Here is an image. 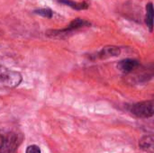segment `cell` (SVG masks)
I'll use <instances>...</instances> for the list:
<instances>
[{
    "label": "cell",
    "mask_w": 154,
    "mask_h": 153,
    "mask_svg": "<svg viewBox=\"0 0 154 153\" xmlns=\"http://www.w3.org/2000/svg\"><path fill=\"white\" fill-rule=\"evenodd\" d=\"M60 2L72 7L73 9H76V10H83V9H87L88 7V5L85 2L83 3H77V2H73V1H70V0H60Z\"/></svg>",
    "instance_id": "9"
},
{
    "label": "cell",
    "mask_w": 154,
    "mask_h": 153,
    "mask_svg": "<svg viewBox=\"0 0 154 153\" xmlns=\"http://www.w3.org/2000/svg\"><path fill=\"white\" fill-rule=\"evenodd\" d=\"M22 137L14 131H3L0 133V153H17Z\"/></svg>",
    "instance_id": "1"
},
{
    "label": "cell",
    "mask_w": 154,
    "mask_h": 153,
    "mask_svg": "<svg viewBox=\"0 0 154 153\" xmlns=\"http://www.w3.org/2000/svg\"><path fill=\"white\" fill-rule=\"evenodd\" d=\"M90 25V23L83 19H76L74 21H72L69 25L65 28V29H62V30H59V31H51L48 32V35L51 36V37H60L62 35H66V34H69V32H73V31H76L78 29H80L82 27H85V26H88Z\"/></svg>",
    "instance_id": "4"
},
{
    "label": "cell",
    "mask_w": 154,
    "mask_h": 153,
    "mask_svg": "<svg viewBox=\"0 0 154 153\" xmlns=\"http://www.w3.org/2000/svg\"><path fill=\"white\" fill-rule=\"evenodd\" d=\"M120 54V49L115 46H106L103 48L99 53L98 57L100 59H107L111 57H116Z\"/></svg>",
    "instance_id": "7"
},
{
    "label": "cell",
    "mask_w": 154,
    "mask_h": 153,
    "mask_svg": "<svg viewBox=\"0 0 154 153\" xmlns=\"http://www.w3.org/2000/svg\"><path fill=\"white\" fill-rule=\"evenodd\" d=\"M35 13L43 16V17H47V18H51L52 16V11L51 9H48V8H42V9L36 10Z\"/></svg>",
    "instance_id": "10"
},
{
    "label": "cell",
    "mask_w": 154,
    "mask_h": 153,
    "mask_svg": "<svg viewBox=\"0 0 154 153\" xmlns=\"http://www.w3.org/2000/svg\"><path fill=\"white\" fill-rule=\"evenodd\" d=\"M153 101L148 100L132 105L129 107V111L138 118H150L153 115Z\"/></svg>",
    "instance_id": "2"
},
{
    "label": "cell",
    "mask_w": 154,
    "mask_h": 153,
    "mask_svg": "<svg viewBox=\"0 0 154 153\" xmlns=\"http://www.w3.org/2000/svg\"><path fill=\"white\" fill-rule=\"evenodd\" d=\"M141 150L149 153L154 152V139L152 135H145L139 142Z\"/></svg>",
    "instance_id": "6"
},
{
    "label": "cell",
    "mask_w": 154,
    "mask_h": 153,
    "mask_svg": "<svg viewBox=\"0 0 154 153\" xmlns=\"http://www.w3.org/2000/svg\"><path fill=\"white\" fill-rule=\"evenodd\" d=\"M22 81V75L0 65V84L8 87H15Z\"/></svg>",
    "instance_id": "3"
},
{
    "label": "cell",
    "mask_w": 154,
    "mask_h": 153,
    "mask_svg": "<svg viewBox=\"0 0 154 153\" xmlns=\"http://www.w3.org/2000/svg\"><path fill=\"white\" fill-rule=\"evenodd\" d=\"M138 66H139V62L133 59H126L121 60L117 65L119 70L122 71L123 73H130L133 70H134L136 68H138Z\"/></svg>",
    "instance_id": "5"
},
{
    "label": "cell",
    "mask_w": 154,
    "mask_h": 153,
    "mask_svg": "<svg viewBox=\"0 0 154 153\" xmlns=\"http://www.w3.org/2000/svg\"><path fill=\"white\" fill-rule=\"evenodd\" d=\"M145 23L149 27L150 31H152L153 26V5L152 3H149L146 5V16H145Z\"/></svg>",
    "instance_id": "8"
},
{
    "label": "cell",
    "mask_w": 154,
    "mask_h": 153,
    "mask_svg": "<svg viewBox=\"0 0 154 153\" xmlns=\"http://www.w3.org/2000/svg\"><path fill=\"white\" fill-rule=\"evenodd\" d=\"M26 153H42V151L37 145H30L26 149Z\"/></svg>",
    "instance_id": "11"
}]
</instances>
